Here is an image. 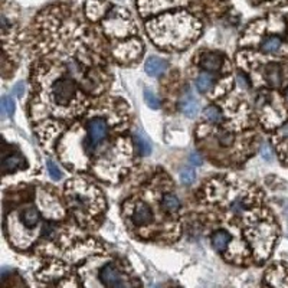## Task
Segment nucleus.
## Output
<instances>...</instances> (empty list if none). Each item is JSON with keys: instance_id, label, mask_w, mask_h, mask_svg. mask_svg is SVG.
<instances>
[{"instance_id": "4", "label": "nucleus", "mask_w": 288, "mask_h": 288, "mask_svg": "<svg viewBox=\"0 0 288 288\" xmlns=\"http://www.w3.org/2000/svg\"><path fill=\"white\" fill-rule=\"evenodd\" d=\"M25 166V159L23 156L18 153V151H13V153H8L3 156V160H2V167H3V171L5 173H9V171H13V170L20 169Z\"/></svg>"}, {"instance_id": "12", "label": "nucleus", "mask_w": 288, "mask_h": 288, "mask_svg": "<svg viewBox=\"0 0 288 288\" xmlns=\"http://www.w3.org/2000/svg\"><path fill=\"white\" fill-rule=\"evenodd\" d=\"M163 208H164V210L170 212V213L178 212L180 208L179 199L176 198L173 193H167V195H164V196H163Z\"/></svg>"}, {"instance_id": "1", "label": "nucleus", "mask_w": 288, "mask_h": 288, "mask_svg": "<svg viewBox=\"0 0 288 288\" xmlns=\"http://www.w3.org/2000/svg\"><path fill=\"white\" fill-rule=\"evenodd\" d=\"M77 94V87L75 84L72 82L68 78H61L58 80L53 87H52V95H53V99L61 104V105H67L70 102L71 99L75 97Z\"/></svg>"}, {"instance_id": "27", "label": "nucleus", "mask_w": 288, "mask_h": 288, "mask_svg": "<svg viewBox=\"0 0 288 288\" xmlns=\"http://www.w3.org/2000/svg\"><path fill=\"white\" fill-rule=\"evenodd\" d=\"M112 288H130V285L129 284H126V282H121V281H120L116 285H112Z\"/></svg>"}, {"instance_id": "17", "label": "nucleus", "mask_w": 288, "mask_h": 288, "mask_svg": "<svg viewBox=\"0 0 288 288\" xmlns=\"http://www.w3.org/2000/svg\"><path fill=\"white\" fill-rule=\"evenodd\" d=\"M144 99H146V102H147V105H149L150 108L157 109L160 107V102L157 97H156L151 91L147 90V88L144 90Z\"/></svg>"}, {"instance_id": "22", "label": "nucleus", "mask_w": 288, "mask_h": 288, "mask_svg": "<svg viewBox=\"0 0 288 288\" xmlns=\"http://www.w3.org/2000/svg\"><path fill=\"white\" fill-rule=\"evenodd\" d=\"M218 139H219V143H220L222 146H231V144H232V141H234V136H232V134H229V133H222Z\"/></svg>"}, {"instance_id": "16", "label": "nucleus", "mask_w": 288, "mask_h": 288, "mask_svg": "<svg viewBox=\"0 0 288 288\" xmlns=\"http://www.w3.org/2000/svg\"><path fill=\"white\" fill-rule=\"evenodd\" d=\"M203 116H205V119L209 120L210 123H219L220 120H222V112H220V109L218 107H215V105H209L208 108L203 111Z\"/></svg>"}, {"instance_id": "5", "label": "nucleus", "mask_w": 288, "mask_h": 288, "mask_svg": "<svg viewBox=\"0 0 288 288\" xmlns=\"http://www.w3.org/2000/svg\"><path fill=\"white\" fill-rule=\"evenodd\" d=\"M180 109H182V112H183L186 117H189V119H193V117L198 116L199 104L190 92H188L183 98L180 99Z\"/></svg>"}, {"instance_id": "29", "label": "nucleus", "mask_w": 288, "mask_h": 288, "mask_svg": "<svg viewBox=\"0 0 288 288\" xmlns=\"http://www.w3.org/2000/svg\"><path fill=\"white\" fill-rule=\"evenodd\" d=\"M285 98H287V101H288V88L285 90Z\"/></svg>"}, {"instance_id": "11", "label": "nucleus", "mask_w": 288, "mask_h": 288, "mask_svg": "<svg viewBox=\"0 0 288 288\" xmlns=\"http://www.w3.org/2000/svg\"><path fill=\"white\" fill-rule=\"evenodd\" d=\"M134 141H136V146H137V150L141 156H149L151 153V146H150V141L147 140V137L141 133V131H137L134 134Z\"/></svg>"}, {"instance_id": "10", "label": "nucleus", "mask_w": 288, "mask_h": 288, "mask_svg": "<svg viewBox=\"0 0 288 288\" xmlns=\"http://www.w3.org/2000/svg\"><path fill=\"white\" fill-rule=\"evenodd\" d=\"M229 241H231V237H229V234L226 231H216V232L212 235V245H213V248L219 251V252H222V251L226 249Z\"/></svg>"}, {"instance_id": "8", "label": "nucleus", "mask_w": 288, "mask_h": 288, "mask_svg": "<svg viewBox=\"0 0 288 288\" xmlns=\"http://www.w3.org/2000/svg\"><path fill=\"white\" fill-rule=\"evenodd\" d=\"M222 55L220 53H215V52H210V53H205L200 60V65L208 71H218L222 65Z\"/></svg>"}, {"instance_id": "2", "label": "nucleus", "mask_w": 288, "mask_h": 288, "mask_svg": "<svg viewBox=\"0 0 288 288\" xmlns=\"http://www.w3.org/2000/svg\"><path fill=\"white\" fill-rule=\"evenodd\" d=\"M88 134L92 146L99 144L108 134V126L102 119H94L88 123Z\"/></svg>"}, {"instance_id": "20", "label": "nucleus", "mask_w": 288, "mask_h": 288, "mask_svg": "<svg viewBox=\"0 0 288 288\" xmlns=\"http://www.w3.org/2000/svg\"><path fill=\"white\" fill-rule=\"evenodd\" d=\"M46 164H48V171H49L50 178L52 179H61L62 178V173H61V170L58 169V166L52 161V160H48L46 161Z\"/></svg>"}, {"instance_id": "6", "label": "nucleus", "mask_w": 288, "mask_h": 288, "mask_svg": "<svg viewBox=\"0 0 288 288\" xmlns=\"http://www.w3.org/2000/svg\"><path fill=\"white\" fill-rule=\"evenodd\" d=\"M131 218H133V222L139 226L140 225H147L151 220V210L146 203H139L134 209Z\"/></svg>"}, {"instance_id": "18", "label": "nucleus", "mask_w": 288, "mask_h": 288, "mask_svg": "<svg viewBox=\"0 0 288 288\" xmlns=\"http://www.w3.org/2000/svg\"><path fill=\"white\" fill-rule=\"evenodd\" d=\"M195 179H196V173L193 169H183L180 171V180L185 185H192Z\"/></svg>"}, {"instance_id": "21", "label": "nucleus", "mask_w": 288, "mask_h": 288, "mask_svg": "<svg viewBox=\"0 0 288 288\" xmlns=\"http://www.w3.org/2000/svg\"><path fill=\"white\" fill-rule=\"evenodd\" d=\"M68 70H70V72L72 74V75H74V77H77V78H81L82 68H81L77 62H71V64H68Z\"/></svg>"}, {"instance_id": "28", "label": "nucleus", "mask_w": 288, "mask_h": 288, "mask_svg": "<svg viewBox=\"0 0 288 288\" xmlns=\"http://www.w3.org/2000/svg\"><path fill=\"white\" fill-rule=\"evenodd\" d=\"M279 133H281L282 136H285V137H287V136H288V124H285V126H284L282 129L279 130Z\"/></svg>"}, {"instance_id": "13", "label": "nucleus", "mask_w": 288, "mask_h": 288, "mask_svg": "<svg viewBox=\"0 0 288 288\" xmlns=\"http://www.w3.org/2000/svg\"><path fill=\"white\" fill-rule=\"evenodd\" d=\"M281 48V39L278 36H268L267 39L262 42L261 45V49L267 53H274Z\"/></svg>"}, {"instance_id": "30", "label": "nucleus", "mask_w": 288, "mask_h": 288, "mask_svg": "<svg viewBox=\"0 0 288 288\" xmlns=\"http://www.w3.org/2000/svg\"><path fill=\"white\" fill-rule=\"evenodd\" d=\"M151 288H157V287H151Z\"/></svg>"}, {"instance_id": "15", "label": "nucleus", "mask_w": 288, "mask_h": 288, "mask_svg": "<svg viewBox=\"0 0 288 288\" xmlns=\"http://www.w3.org/2000/svg\"><path fill=\"white\" fill-rule=\"evenodd\" d=\"M267 75H268L269 84H271L272 87H278L279 84H281V72H279V68L277 65H271V67H268Z\"/></svg>"}, {"instance_id": "9", "label": "nucleus", "mask_w": 288, "mask_h": 288, "mask_svg": "<svg viewBox=\"0 0 288 288\" xmlns=\"http://www.w3.org/2000/svg\"><path fill=\"white\" fill-rule=\"evenodd\" d=\"M20 219H22V223H23L26 228H33V226H36V225L39 223L40 215L39 212L35 208H28L22 212Z\"/></svg>"}, {"instance_id": "7", "label": "nucleus", "mask_w": 288, "mask_h": 288, "mask_svg": "<svg viewBox=\"0 0 288 288\" xmlns=\"http://www.w3.org/2000/svg\"><path fill=\"white\" fill-rule=\"evenodd\" d=\"M144 68H146V72L149 74L150 77H157V75L163 74L166 71L167 64H166V61L160 60L157 56H151L150 60H147Z\"/></svg>"}, {"instance_id": "3", "label": "nucleus", "mask_w": 288, "mask_h": 288, "mask_svg": "<svg viewBox=\"0 0 288 288\" xmlns=\"http://www.w3.org/2000/svg\"><path fill=\"white\" fill-rule=\"evenodd\" d=\"M99 279H101V282L104 285L112 287L117 282H120L121 275H120V271L114 264H107L105 267H102L101 271H99Z\"/></svg>"}, {"instance_id": "26", "label": "nucleus", "mask_w": 288, "mask_h": 288, "mask_svg": "<svg viewBox=\"0 0 288 288\" xmlns=\"http://www.w3.org/2000/svg\"><path fill=\"white\" fill-rule=\"evenodd\" d=\"M244 208H245V205H244V202H242V200H237V202L232 205V210H234V212H237V213L242 212V209Z\"/></svg>"}, {"instance_id": "24", "label": "nucleus", "mask_w": 288, "mask_h": 288, "mask_svg": "<svg viewBox=\"0 0 288 288\" xmlns=\"http://www.w3.org/2000/svg\"><path fill=\"white\" fill-rule=\"evenodd\" d=\"M189 160L193 166H200V164L203 163V160H202V157L199 156L198 153H192V154H190Z\"/></svg>"}, {"instance_id": "23", "label": "nucleus", "mask_w": 288, "mask_h": 288, "mask_svg": "<svg viewBox=\"0 0 288 288\" xmlns=\"http://www.w3.org/2000/svg\"><path fill=\"white\" fill-rule=\"evenodd\" d=\"M261 156L265 160H268V161L272 160V151L269 149L268 144H262V147H261Z\"/></svg>"}, {"instance_id": "19", "label": "nucleus", "mask_w": 288, "mask_h": 288, "mask_svg": "<svg viewBox=\"0 0 288 288\" xmlns=\"http://www.w3.org/2000/svg\"><path fill=\"white\" fill-rule=\"evenodd\" d=\"M13 109H15V102L10 97H3L2 98V111L5 116H12L13 114Z\"/></svg>"}, {"instance_id": "25", "label": "nucleus", "mask_w": 288, "mask_h": 288, "mask_svg": "<svg viewBox=\"0 0 288 288\" xmlns=\"http://www.w3.org/2000/svg\"><path fill=\"white\" fill-rule=\"evenodd\" d=\"M23 92H25V85H23V82L16 84V85H15V88H13V94H15L16 97H22V95H23Z\"/></svg>"}, {"instance_id": "14", "label": "nucleus", "mask_w": 288, "mask_h": 288, "mask_svg": "<svg viewBox=\"0 0 288 288\" xmlns=\"http://www.w3.org/2000/svg\"><path fill=\"white\" fill-rule=\"evenodd\" d=\"M213 85V77L209 74H202L199 75L198 81H196V87H198L199 92H208Z\"/></svg>"}]
</instances>
